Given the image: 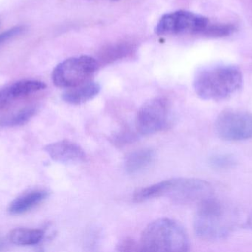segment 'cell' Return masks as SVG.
I'll return each mask as SVG.
<instances>
[{
	"label": "cell",
	"mask_w": 252,
	"mask_h": 252,
	"mask_svg": "<svg viewBox=\"0 0 252 252\" xmlns=\"http://www.w3.org/2000/svg\"><path fill=\"white\" fill-rule=\"evenodd\" d=\"M193 85L196 94L204 100H223L242 87V72L235 65L208 67L197 73Z\"/></svg>",
	"instance_id": "obj_1"
},
{
	"label": "cell",
	"mask_w": 252,
	"mask_h": 252,
	"mask_svg": "<svg viewBox=\"0 0 252 252\" xmlns=\"http://www.w3.org/2000/svg\"><path fill=\"white\" fill-rule=\"evenodd\" d=\"M141 251H189V241L185 229L175 220L161 218L150 223L142 232Z\"/></svg>",
	"instance_id": "obj_2"
},
{
	"label": "cell",
	"mask_w": 252,
	"mask_h": 252,
	"mask_svg": "<svg viewBox=\"0 0 252 252\" xmlns=\"http://www.w3.org/2000/svg\"><path fill=\"white\" fill-rule=\"evenodd\" d=\"M232 226L229 211L213 197L198 204L194 220V230L198 238L208 241L223 240L232 232Z\"/></svg>",
	"instance_id": "obj_3"
},
{
	"label": "cell",
	"mask_w": 252,
	"mask_h": 252,
	"mask_svg": "<svg viewBox=\"0 0 252 252\" xmlns=\"http://www.w3.org/2000/svg\"><path fill=\"white\" fill-rule=\"evenodd\" d=\"M159 197H168L180 204L203 202L213 197L211 185L205 180L190 178L170 179L158 183Z\"/></svg>",
	"instance_id": "obj_4"
},
{
	"label": "cell",
	"mask_w": 252,
	"mask_h": 252,
	"mask_svg": "<svg viewBox=\"0 0 252 252\" xmlns=\"http://www.w3.org/2000/svg\"><path fill=\"white\" fill-rule=\"evenodd\" d=\"M97 69V61L89 56L66 59L53 70V84L61 88H72L87 82Z\"/></svg>",
	"instance_id": "obj_5"
},
{
	"label": "cell",
	"mask_w": 252,
	"mask_h": 252,
	"mask_svg": "<svg viewBox=\"0 0 252 252\" xmlns=\"http://www.w3.org/2000/svg\"><path fill=\"white\" fill-rule=\"evenodd\" d=\"M210 19L201 15L186 10L167 13L160 19L155 28L158 36H173L183 34L201 35Z\"/></svg>",
	"instance_id": "obj_6"
},
{
	"label": "cell",
	"mask_w": 252,
	"mask_h": 252,
	"mask_svg": "<svg viewBox=\"0 0 252 252\" xmlns=\"http://www.w3.org/2000/svg\"><path fill=\"white\" fill-rule=\"evenodd\" d=\"M170 109L167 100L154 98L147 101L138 111L136 128L142 135L154 134L167 127Z\"/></svg>",
	"instance_id": "obj_7"
},
{
	"label": "cell",
	"mask_w": 252,
	"mask_h": 252,
	"mask_svg": "<svg viewBox=\"0 0 252 252\" xmlns=\"http://www.w3.org/2000/svg\"><path fill=\"white\" fill-rule=\"evenodd\" d=\"M215 130L220 139L243 141L252 138V115L241 111H225L218 116Z\"/></svg>",
	"instance_id": "obj_8"
},
{
	"label": "cell",
	"mask_w": 252,
	"mask_h": 252,
	"mask_svg": "<svg viewBox=\"0 0 252 252\" xmlns=\"http://www.w3.org/2000/svg\"><path fill=\"white\" fill-rule=\"evenodd\" d=\"M44 150L52 160L62 164L82 162L87 158L85 151L79 145L68 140L49 144Z\"/></svg>",
	"instance_id": "obj_9"
},
{
	"label": "cell",
	"mask_w": 252,
	"mask_h": 252,
	"mask_svg": "<svg viewBox=\"0 0 252 252\" xmlns=\"http://www.w3.org/2000/svg\"><path fill=\"white\" fill-rule=\"evenodd\" d=\"M45 83L37 80H22L0 90V109L5 108L15 101L41 91Z\"/></svg>",
	"instance_id": "obj_10"
},
{
	"label": "cell",
	"mask_w": 252,
	"mask_h": 252,
	"mask_svg": "<svg viewBox=\"0 0 252 252\" xmlns=\"http://www.w3.org/2000/svg\"><path fill=\"white\" fill-rule=\"evenodd\" d=\"M48 196L45 190H32L23 194L13 200L7 208V212L12 216L25 214L41 204Z\"/></svg>",
	"instance_id": "obj_11"
},
{
	"label": "cell",
	"mask_w": 252,
	"mask_h": 252,
	"mask_svg": "<svg viewBox=\"0 0 252 252\" xmlns=\"http://www.w3.org/2000/svg\"><path fill=\"white\" fill-rule=\"evenodd\" d=\"M100 91L99 84L93 81H87L76 87L69 88L62 95V99L71 105H81L91 100L98 95Z\"/></svg>",
	"instance_id": "obj_12"
},
{
	"label": "cell",
	"mask_w": 252,
	"mask_h": 252,
	"mask_svg": "<svg viewBox=\"0 0 252 252\" xmlns=\"http://www.w3.org/2000/svg\"><path fill=\"white\" fill-rule=\"evenodd\" d=\"M154 158V151L141 149L128 154L125 159V169L129 174H136L149 167Z\"/></svg>",
	"instance_id": "obj_13"
},
{
	"label": "cell",
	"mask_w": 252,
	"mask_h": 252,
	"mask_svg": "<svg viewBox=\"0 0 252 252\" xmlns=\"http://www.w3.org/2000/svg\"><path fill=\"white\" fill-rule=\"evenodd\" d=\"M44 236V231L41 229L19 228L10 232L9 241L18 246L36 245L42 241Z\"/></svg>",
	"instance_id": "obj_14"
},
{
	"label": "cell",
	"mask_w": 252,
	"mask_h": 252,
	"mask_svg": "<svg viewBox=\"0 0 252 252\" xmlns=\"http://www.w3.org/2000/svg\"><path fill=\"white\" fill-rule=\"evenodd\" d=\"M38 108L35 105L25 107L12 113L0 117V126L4 127H15L28 123L36 113Z\"/></svg>",
	"instance_id": "obj_15"
},
{
	"label": "cell",
	"mask_w": 252,
	"mask_h": 252,
	"mask_svg": "<svg viewBox=\"0 0 252 252\" xmlns=\"http://www.w3.org/2000/svg\"><path fill=\"white\" fill-rule=\"evenodd\" d=\"M238 27L232 23H209L201 35L209 38H223L236 32Z\"/></svg>",
	"instance_id": "obj_16"
},
{
	"label": "cell",
	"mask_w": 252,
	"mask_h": 252,
	"mask_svg": "<svg viewBox=\"0 0 252 252\" xmlns=\"http://www.w3.org/2000/svg\"><path fill=\"white\" fill-rule=\"evenodd\" d=\"M212 165L217 169H228L235 166V160L234 157L229 155H217L210 160Z\"/></svg>",
	"instance_id": "obj_17"
},
{
	"label": "cell",
	"mask_w": 252,
	"mask_h": 252,
	"mask_svg": "<svg viewBox=\"0 0 252 252\" xmlns=\"http://www.w3.org/2000/svg\"><path fill=\"white\" fill-rule=\"evenodd\" d=\"M117 250L119 252L141 251L140 244H138L131 238H126L118 244Z\"/></svg>",
	"instance_id": "obj_18"
},
{
	"label": "cell",
	"mask_w": 252,
	"mask_h": 252,
	"mask_svg": "<svg viewBox=\"0 0 252 252\" xmlns=\"http://www.w3.org/2000/svg\"><path fill=\"white\" fill-rule=\"evenodd\" d=\"M25 29L26 28L25 26H16L4 31L2 34H0V45L5 41H8L10 38L20 35L22 33L25 32Z\"/></svg>",
	"instance_id": "obj_19"
},
{
	"label": "cell",
	"mask_w": 252,
	"mask_h": 252,
	"mask_svg": "<svg viewBox=\"0 0 252 252\" xmlns=\"http://www.w3.org/2000/svg\"><path fill=\"white\" fill-rule=\"evenodd\" d=\"M246 227L248 228V229H252V213L250 214V216H249L248 219H247V223H246L245 225Z\"/></svg>",
	"instance_id": "obj_20"
},
{
	"label": "cell",
	"mask_w": 252,
	"mask_h": 252,
	"mask_svg": "<svg viewBox=\"0 0 252 252\" xmlns=\"http://www.w3.org/2000/svg\"><path fill=\"white\" fill-rule=\"evenodd\" d=\"M6 246H7V243L4 240L1 239L0 238V251L4 250Z\"/></svg>",
	"instance_id": "obj_21"
},
{
	"label": "cell",
	"mask_w": 252,
	"mask_h": 252,
	"mask_svg": "<svg viewBox=\"0 0 252 252\" xmlns=\"http://www.w3.org/2000/svg\"><path fill=\"white\" fill-rule=\"evenodd\" d=\"M112 1H119V0H112Z\"/></svg>",
	"instance_id": "obj_22"
}]
</instances>
